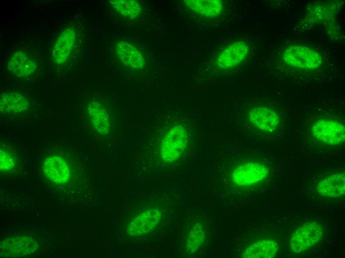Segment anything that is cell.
<instances>
[{
    "label": "cell",
    "instance_id": "6da1fadb",
    "mask_svg": "<svg viewBox=\"0 0 345 258\" xmlns=\"http://www.w3.org/2000/svg\"><path fill=\"white\" fill-rule=\"evenodd\" d=\"M214 167V186L224 198L233 191L262 185L270 174L268 166L260 159H235L224 152L217 157Z\"/></svg>",
    "mask_w": 345,
    "mask_h": 258
},
{
    "label": "cell",
    "instance_id": "7a4b0ae2",
    "mask_svg": "<svg viewBox=\"0 0 345 258\" xmlns=\"http://www.w3.org/2000/svg\"><path fill=\"white\" fill-rule=\"evenodd\" d=\"M153 137L156 166L171 169L183 162L195 149V130L190 121H165Z\"/></svg>",
    "mask_w": 345,
    "mask_h": 258
},
{
    "label": "cell",
    "instance_id": "3957f363",
    "mask_svg": "<svg viewBox=\"0 0 345 258\" xmlns=\"http://www.w3.org/2000/svg\"><path fill=\"white\" fill-rule=\"evenodd\" d=\"M81 119L92 136L104 140L116 137L119 121L100 99L94 98L88 101L82 110Z\"/></svg>",
    "mask_w": 345,
    "mask_h": 258
},
{
    "label": "cell",
    "instance_id": "277c9868",
    "mask_svg": "<svg viewBox=\"0 0 345 258\" xmlns=\"http://www.w3.org/2000/svg\"><path fill=\"white\" fill-rule=\"evenodd\" d=\"M284 62L295 69L312 71L322 64L323 59L320 53L307 45L292 43L286 46L282 53Z\"/></svg>",
    "mask_w": 345,
    "mask_h": 258
},
{
    "label": "cell",
    "instance_id": "5b68a950",
    "mask_svg": "<svg viewBox=\"0 0 345 258\" xmlns=\"http://www.w3.org/2000/svg\"><path fill=\"white\" fill-rule=\"evenodd\" d=\"M246 125L256 132L264 135L276 133L282 125L279 112L266 105H257L249 109L245 116Z\"/></svg>",
    "mask_w": 345,
    "mask_h": 258
},
{
    "label": "cell",
    "instance_id": "8992f818",
    "mask_svg": "<svg viewBox=\"0 0 345 258\" xmlns=\"http://www.w3.org/2000/svg\"><path fill=\"white\" fill-rule=\"evenodd\" d=\"M312 138L328 145H339L345 141V124L333 117H321L313 121L309 128Z\"/></svg>",
    "mask_w": 345,
    "mask_h": 258
},
{
    "label": "cell",
    "instance_id": "52a82bcc",
    "mask_svg": "<svg viewBox=\"0 0 345 258\" xmlns=\"http://www.w3.org/2000/svg\"><path fill=\"white\" fill-rule=\"evenodd\" d=\"M78 33L73 25L65 26L56 38L51 50L52 61L55 65H69L77 48Z\"/></svg>",
    "mask_w": 345,
    "mask_h": 258
},
{
    "label": "cell",
    "instance_id": "ba28073f",
    "mask_svg": "<svg viewBox=\"0 0 345 258\" xmlns=\"http://www.w3.org/2000/svg\"><path fill=\"white\" fill-rule=\"evenodd\" d=\"M323 234V228L317 222L305 223L293 232L289 240L291 250L296 254L305 252L315 245Z\"/></svg>",
    "mask_w": 345,
    "mask_h": 258
},
{
    "label": "cell",
    "instance_id": "9c48e42d",
    "mask_svg": "<svg viewBox=\"0 0 345 258\" xmlns=\"http://www.w3.org/2000/svg\"><path fill=\"white\" fill-rule=\"evenodd\" d=\"M209 228L205 218L197 214L191 220L187 230L184 248L188 255L200 252L207 243L209 236Z\"/></svg>",
    "mask_w": 345,
    "mask_h": 258
},
{
    "label": "cell",
    "instance_id": "30bf717a",
    "mask_svg": "<svg viewBox=\"0 0 345 258\" xmlns=\"http://www.w3.org/2000/svg\"><path fill=\"white\" fill-rule=\"evenodd\" d=\"M170 212L167 204H159L151 208L132 222L128 228L129 233L136 235L148 232L167 220Z\"/></svg>",
    "mask_w": 345,
    "mask_h": 258
},
{
    "label": "cell",
    "instance_id": "8fae6325",
    "mask_svg": "<svg viewBox=\"0 0 345 258\" xmlns=\"http://www.w3.org/2000/svg\"><path fill=\"white\" fill-rule=\"evenodd\" d=\"M31 102L25 94L17 91L2 92L0 96V112L4 116H19L28 112Z\"/></svg>",
    "mask_w": 345,
    "mask_h": 258
},
{
    "label": "cell",
    "instance_id": "7c38bea8",
    "mask_svg": "<svg viewBox=\"0 0 345 258\" xmlns=\"http://www.w3.org/2000/svg\"><path fill=\"white\" fill-rule=\"evenodd\" d=\"M37 62L24 50L15 52L6 64L8 73L13 77L24 78L33 75L37 71Z\"/></svg>",
    "mask_w": 345,
    "mask_h": 258
},
{
    "label": "cell",
    "instance_id": "4fadbf2b",
    "mask_svg": "<svg viewBox=\"0 0 345 258\" xmlns=\"http://www.w3.org/2000/svg\"><path fill=\"white\" fill-rule=\"evenodd\" d=\"M340 5L336 1H320L313 3L307 9L304 22L309 25H319L333 19L339 10Z\"/></svg>",
    "mask_w": 345,
    "mask_h": 258
},
{
    "label": "cell",
    "instance_id": "5bb4252c",
    "mask_svg": "<svg viewBox=\"0 0 345 258\" xmlns=\"http://www.w3.org/2000/svg\"><path fill=\"white\" fill-rule=\"evenodd\" d=\"M249 51V46L245 42H233L221 52L216 60V66L223 69L233 68L246 59Z\"/></svg>",
    "mask_w": 345,
    "mask_h": 258
},
{
    "label": "cell",
    "instance_id": "9a60e30c",
    "mask_svg": "<svg viewBox=\"0 0 345 258\" xmlns=\"http://www.w3.org/2000/svg\"><path fill=\"white\" fill-rule=\"evenodd\" d=\"M317 191L322 196L336 198L343 195L345 192V175L336 173L321 180L317 184Z\"/></svg>",
    "mask_w": 345,
    "mask_h": 258
},
{
    "label": "cell",
    "instance_id": "2e32d148",
    "mask_svg": "<svg viewBox=\"0 0 345 258\" xmlns=\"http://www.w3.org/2000/svg\"><path fill=\"white\" fill-rule=\"evenodd\" d=\"M279 251V245L275 240L265 239L256 241L246 247L242 254L244 258H271Z\"/></svg>",
    "mask_w": 345,
    "mask_h": 258
},
{
    "label": "cell",
    "instance_id": "e0dca14e",
    "mask_svg": "<svg viewBox=\"0 0 345 258\" xmlns=\"http://www.w3.org/2000/svg\"><path fill=\"white\" fill-rule=\"evenodd\" d=\"M117 55L125 65L133 68H141L144 60L140 52L131 44L124 41L118 42L115 46Z\"/></svg>",
    "mask_w": 345,
    "mask_h": 258
},
{
    "label": "cell",
    "instance_id": "ac0fdd59",
    "mask_svg": "<svg viewBox=\"0 0 345 258\" xmlns=\"http://www.w3.org/2000/svg\"><path fill=\"white\" fill-rule=\"evenodd\" d=\"M184 2L192 10L207 17L218 16L223 8V2L219 0H190Z\"/></svg>",
    "mask_w": 345,
    "mask_h": 258
},
{
    "label": "cell",
    "instance_id": "d6986e66",
    "mask_svg": "<svg viewBox=\"0 0 345 258\" xmlns=\"http://www.w3.org/2000/svg\"><path fill=\"white\" fill-rule=\"evenodd\" d=\"M110 3L115 10L121 15L129 18L138 16L141 11L139 3L132 0H111Z\"/></svg>",
    "mask_w": 345,
    "mask_h": 258
},
{
    "label": "cell",
    "instance_id": "ffe728a7",
    "mask_svg": "<svg viewBox=\"0 0 345 258\" xmlns=\"http://www.w3.org/2000/svg\"><path fill=\"white\" fill-rule=\"evenodd\" d=\"M16 165L14 152L4 145H0V171L7 173L13 170Z\"/></svg>",
    "mask_w": 345,
    "mask_h": 258
}]
</instances>
